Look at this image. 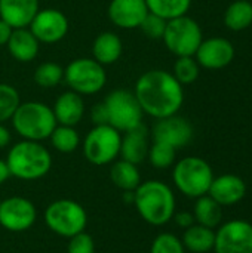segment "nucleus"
Instances as JSON below:
<instances>
[{
  "instance_id": "16",
  "label": "nucleus",
  "mask_w": 252,
  "mask_h": 253,
  "mask_svg": "<svg viewBox=\"0 0 252 253\" xmlns=\"http://www.w3.org/2000/svg\"><path fill=\"white\" fill-rule=\"evenodd\" d=\"M149 13L146 0H111L107 9L108 19L117 28H140Z\"/></svg>"
},
{
  "instance_id": "35",
  "label": "nucleus",
  "mask_w": 252,
  "mask_h": 253,
  "mask_svg": "<svg viewBox=\"0 0 252 253\" xmlns=\"http://www.w3.org/2000/svg\"><path fill=\"white\" fill-rule=\"evenodd\" d=\"M67 253H95V242L92 236L83 231L68 239Z\"/></svg>"
},
{
  "instance_id": "23",
  "label": "nucleus",
  "mask_w": 252,
  "mask_h": 253,
  "mask_svg": "<svg viewBox=\"0 0 252 253\" xmlns=\"http://www.w3.org/2000/svg\"><path fill=\"white\" fill-rule=\"evenodd\" d=\"M110 179L114 184L116 188L125 191H135L141 181V173L138 170V166L126 162L123 159L114 160L110 168Z\"/></svg>"
},
{
  "instance_id": "33",
  "label": "nucleus",
  "mask_w": 252,
  "mask_h": 253,
  "mask_svg": "<svg viewBox=\"0 0 252 253\" xmlns=\"http://www.w3.org/2000/svg\"><path fill=\"white\" fill-rule=\"evenodd\" d=\"M150 253H186L180 237L172 233H160L150 246Z\"/></svg>"
},
{
  "instance_id": "4",
  "label": "nucleus",
  "mask_w": 252,
  "mask_h": 253,
  "mask_svg": "<svg viewBox=\"0 0 252 253\" xmlns=\"http://www.w3.org/2000/svg\"><path fill=\"white\" fill-rule=\"evenodd\" d=\"M15 132L27 141H45L56 127V119L49 105L39 101L21 102L12 116Z\"/></svg>"
},
{
  "instance_id": "12",
  "label": "nucleus",
  "mask_w": 252,
  "mask_h": 253,
  "mask_svg": "<svg viewBox=\"0 0 252 253\" xmlns=\"http://www.w3.org/2000/svg\"><path fill=\"white\" fill-rule=\"evenodd\" d=\"M37 219V209L25 197L13 196L0 202V225L12 233L30 230Z\"/></svg>"
},
{
  "instance_id": "39",
  "label": "nucleus",
  "mask_w": 252,
  "mask_h": 253,
  "mask_svg": "<svg viewBox=\"0 0 252 253\" xmlns=\"http://www.w3.org/2000/svg\"><path fill=\"white\" fill-rule=\"evenodd\" d=\"M12 141V135H10V130L3 126V123H0V150L1 148H6Z\"/></svg>"
},
{
  "instance_id": "31",
  "label": "nucleus",
  "mask_w": 252,
  "mask_h": 253,
  "mask_svg": "<svg viewBox=\"0 0 252 253\" xmlns=\"http://www.w3.org/2000/svg\"><path fill=\"white\" fill-rule=\"evenodd\" d=\"M147 159L150 165L156 169H168L175 163L177 159V150L168 144L163 142H154L149 148Z\"/></svg>"
},
{
  "instance_id": "32",
  "label": "nucleus",
  "mask_w": 252,
  "mask_h": 253,
  "mask_svg": "<svg viewBox=\"0 0 252 253\" xmlns=\"http://www.w3.org/2000/svg\"><path fill=\"white\" fill-rule=\"evenodd\" d=\"M19 104L18 90L7 83H0V123L10 120Z\"/></svg>"
},
{
  "instance_id": "11",
  "label": "nucleus",
  "mask_w": 252,
  "mask_h": 253,
  "mask_svg": "<svg viewBox=\"0 0 252 253\" xmlns=\"http://www.w3.org/2000/svg\"><path fill=\"white\" fill-rule=\"evenodd\" d=\"M215 253H252V224L244 219H232L215 231Z\"/></svg>"
},
{
  "instance_id": "8",
  "label": "nucleus",
  "mask_w": 252,
  "mask_h": 253,
  "mask_svg": "<svg viewBox=\"0 0 252 253\" xmlns=\"http://www.w3.org/2000/svg\"><path fill=\"white\" fill-rule=\"evenodd\" d=\"M122 135L110 125L94 126L83 141V156L94 166L111 165L120 156Z\"/></svg>"
},
{
  "instance_id": "2",
  "label": "nucleus",
  "mask_w": 252,
  "mask_h": 253,
  "mask_svg": "<svg viewBox=\"0 0 252 253\" xmlns=\"http://www.w3.org/2000/svg\"><path fill=\"white\" fill-rule=\"evenodd\" d=\"M134 205L140 216L153 227L166 225L175 215V196L172 188L157 179L144 181L134 191Z\"/></svg>"
},
{
  "instance_id": "9",
  "label": "nucleus",
  "mask_w": 252,
  "mask_h": 253,
  "mask_svg": "<svg viewBox=\"0 0 252 253\" xmlns=\"http://www.w3.org/2000/svg\"><path fill=\"white\" fill-rule=\"evenodd\" d=\"M108 116V125L120 133L128 132L143 123L144 111L132 90L116 89L102 101Z\"/></svg>"
},
{
  "instance_id": "27",
  "label": "nucleus",
  "mask_w": 252,
  "mask_h": 253,
  "mask_svg": "<svg viewBox=\"0 0 252 253\" xmlns=\"http://www.w3.org/2000/svg\"><path fill=\"white\" fill-rule=\"evenodd\" d=\"M150 13H154L166 21L187 15L192 0H146Z\"/></svg>"
},
{
  "instance_id": "38",
  "label": "nucleus",
  "mask_w": 252,
  "mask_h": 253,
  "mask_svg": "<svg viewBox=\"0 0 252 253\" xmlns=\"http://www.w3.org/2000/svg\"><path fill=\"white\" fill-rule=\"evenodd\" d=\"M12 31H13V28L7 22H4L3 19H0V46H6L7 44Z\"/></svg>"
},
{
  "instance_id": "29",
  "label": "nucleus",
  "mask_w": 252,
  "mask_h": 253,
  "mask_svg": "<svg viewBox=\"0 0 252 253\" xmlns=\"http://www.w3.org/2000/svg\"><path fill=\"white\" fill-rule=\"evenodd\" d=\"M64 80V68L58 62H43L34 71V82L40 87H55Z\"/></svg>"
},
{
  "instance_id": "37",
  "label": "nucleus",
  "mask_w": 252,
  "mask_h": 253,
  "mask_svg": "<svg viewBox=\"0 0 252 253\" xmlns=\"http://www.w3.org/2000/svg\"><path fill=\"white\" fill-rule=\"evenodd\" d=\"M172 219H174L175 224H177L180 228H183V230H186V228L192 227L193 224H196V222H195V216H193V213H190V212H180V213H175Z\"/></svg>"
},
{
  "instance_id": "21",
  "label": "nucleus",
  "mask_w": 252,
  "mask_h": 253,
  "mask_svg": "<svg viewBox=\"0 0 252 253\" xmlns=\"http://www.w3.org/2000/svg\"><path fill=\"white\" fill-rule=\"evenodd\" d=\"M6 47L18 62H31L39 55L40 42L33 36L30 28H15Z\"/></svg>"
},
{
  "instance_id": "7",
  "label": "nucleus",
  "mask_w": 252,
  "mask_h": 253,
  "mask_svg": "<svg viewBox=\"0 0 252 253\" xmlns=\"http://www.w3.org/2000/svg\"><path fill=\"white\" fill-rule=\"evenodd\" d=\"M64 80L70 90L82 96L95 95L104 89L107 83V71L104 65L94 58H77L64 68Z\"/></svg>"
},
{
  "instance_id": "14",
  "label": "nucleus",
  "mask_w": 252,
  "mask_h": 253,
  "mask_svg": "<svg viewBox=\"0 0 252 253\" xmlns=\"http://www.w3.org/2000/svg\"><path fill=\"white\" fill-rule=\"evenodd\" d=\"M193 133L195 132L192 123L187 119L174 114L156 120V123L150 130V138L154 142H163L178 150L187 147L192 142Z\"/></svg>"
},
{
  "instance_id": "36",
  "label": "nucleus",
  "mask_w": 252,
  "mask_h": 253,
  "mask_svg": "<svg viewBox=\"0 0 252 253\" xmlns=\"http://www.w3.org/2000/svg\"><path fill=\"white\" fill-rule=\"evenodd\" d=\"M91 120H92L94 126L108 125V116H107V110H105L104 102H98L91 108Z\"/></svg>"
},
{
  "instance_id": "6",
  "label": "nucleus",
  "mask_w": 252,
  "mask_h": 253,
  "mask_svg": "<svg viewBox=\"0 0 252 253\" xmlns=\"http://www.w3.org/2000/svg\"><path fill=\"white\" fill-rule=\"evenodd\" d=\"M46 227L56 236L71 239L83 233L88 225V213L85 208L70 199H59L52 202L43 215Z\"/></svg>"
},
{
  "instance_id": "10",
  "label": "nucleus",
  "mask_w": 252,
  "mask_h": 253,
  "mask_svg": "<svg viewBox=\"0 0 252 253\" xmlns=\"http://www.w3.org/2000/svg\"><path fill=\"white\" fill-rule=\"evenodd\" d=\"M162 40L168 50L177 58L195 56L198 47L203 40V34L198 21L187 15H183L166 22Z\"/></svg>"
},
{
  "instance_id": "5",
  "label": "nucleus",
  "mask_w": 252,
  "mask_h": 253,
  "mask_svg": "<svg viewBox=\"0 0 252 253\" xmlns=\"http://www.w3.org/2000/svg\"><path fill=\"white\" fill-rule=\"evenodd\" d=\"M214 179L211 165L202 157L189 156L174 163L172 181L177 190L189 199L206 196Z\"/></svg>"
},
{
  "instance_id": "13",
  "label": "nucleus",
  "mask_w": 252,
  "mask_h": 253,
  "mask_svg": "<svg viewBox=\"0 0 252 253\" xmlns=\"http://www.w3.org/2000/svg\"><path fill=\"white\" fill-rule=\"evenodd\" d=\"M33 36L46 44L61 42L68 33V19L58 9H40L28 25Z\"/></svg>"
},
{
  "instance_id": "22",
  "label": "nucleus",
  "mask_w": 252,
  "mask_h": 253,
  "mask_svg": "<svg viewBox=\"0 0 252 253\" xmlns=\"http://www.w3.org/2000/svg\"><path fill=\"white\" fill-rule=\"evenodd\" d=\"M123 52L120 37L113 31H102L92 43V58L101 65H111L117 62Z\"/></svg>"
},
{
  "instance_id": "26",
  "label": "nucleus",
  "mask_w": 252,
  "mask_h": 253,
  "mask_svg": "<svg viewBox=\"0 0 252 253\" xmlns=\"http://www.w3.org/2000/svg\"><path fill=\"white\" fill-rule=\"evenodd\" d=\"M224 24L232 31H244L252 25V3L250 0H236L224 12Z\"/></svg>"
},
{
  "instance_id": "28",
  "label": "nucleus",
  "mask_w": 252,
  "mask_h": 253,
  "mask_svg": "<svg viewBox=\"0 0 252 253\" xmlns=\"http://www.w3.org/2000/svg\"><path fill=\"white\" fill-rule=\"evenodd\" d=\"M52 147L62 154H70L76 151L80 145V135L73 126L56 125L53 132L49 136Z\"/></svg>"
},
{
  "instance_id": "19",
  "label": "nucleus",
  "mask_w": 252,
  "mask_h": 253,
  "mask_svg": "<svg viewBox=\"0 0 252 253\" xmlns=\"http://www.w3.org/2000/svg\"><path fill=\"white\" fill-rule=\"evenodd\" d=\"M40 10L39 0H0V19L15 28H28Z\"/></svg>"
},
{
  "instance_id": "40",
  "label": "nucleus",
  "mask_w": 252,
  "mask_h": 253,
  "mask_svg": "<svg viewBox=\"0 0 252 253\" xmlns=\"http://www.w3.org/2000/svg\"><path fill=\"white\" fill-rule=\"evenodd\" d=\"M9 178H10V172L7 169V165L4 160L0 159V185H3Z\"/></svg>"
},
{
  "instance_id": "30",
  "label": "nucleus",
  "mask_w": 252,
  "mask_h": 253,
  "mask_svg": "<svg viewBox=\"0 0 252 253\" xmlns=\"http://www.w3.org/2000/svg\"><path fill=\"white\" fill-rule=\"evenodd\" d=\"M201 73V65L195 59V56H178L174 64L172 76L183 86L192 84L198 80Z\"/></svg>"
},
{
  "instance_id": "20",
  "label": "nucleus",
  "mask_w": 252,
  "mask_h": 253,
  "mask_svg": "<svg viewBox=\"0 0 252 253\" xmlns=\"http://www.w3.org/2000/svg\"><path fill=\"white\" fill-rule=\"evenodd\" d=\"M52 111H53V116H55L58 125L74 127L76 125H79L82 122V119L85 116L83 96L73 90H67L56 98Z\"/></svg>"
},
{
  "instance_id": "17",
  "label": "nucleus",
  "mask_w": 252,
  "mask_h": 253,
  "mask_svg": "<svg viewBox=\"0 0 252 253\" xmlns=\"http://www.w3.org/2000/svg\"><path fill=\"white\" fill-rule=\"evenodd\" d=\"M208 196L212 197L220 206H233L242 202L247 196V184L245 181L233 173H224L220 176H214L212 184L209 187Z\"/></svg>"
},
{
  "instance_id": "34",
  "label": "nucleus",
  "mask_w": 252,
  "mask_h": 253,
  "mask_svg": "<svg viewBox=\"0 0 252 253\" xmlns=\"http://www.w3.org/2000/svg\"><path fill=\"white\" fill-rule=\"evenodd\" d=\"M166 19L154 15V13H147V16L144 18L143 24L140 25L141 31L151 40H162L165 28H166Z\"/></svg>"
},
{
  "instance_id": "3",
  "label": "nucleus",
  "mask_w": 252,
  "mask_h": 253,
  "mask_svg": "<svg viewBox=\"0 0 252 253\" xmlns=\"http://www.w3.org/2000/svg\"><path fill=\"white\" fill-rule=\"evenodd\" d=\"M10 176L21 181H36L46 176L52 168V156L46 147L36 141L22 139L10 147L6 156Z\"/></svg>"
},
{
  "instance_id": "24",
  "label": "nucleus",
  "mask_w": 252,
  "mask_h": 253,
  "mask_svg": "<svg viewBox=\"0 0 252 253\" xmlns=\"http://www.w3.org/2000/svg\"><path fill=\"white\" fill-rule=\"evenodd\" d=\"M181 242L186 251L192 253H208L214 251L215 243V230L193 224L192 227L186 228L181 237Z\"/></svg>"
},
{
  "instance_id": "15",
  "label": "nucleus",
  "mask_w": 252,
  "mask_h": 253,
  "mask_svg": "<svg viewBox=\"0 0 252 253\" xmlns=\"http://www.w3.org/2000/svg\"><path fill=\"white\" fill-rule=\"evenodd\" d=\"M235 46L224 37H209L202 40L195 53L198 64L206 70H221L235 59Z\"/></svg>"
},
{
  "instance_id": "18",
  "label": "nucleus",
  "mask_w": 252,
  "mask_h": 253,
  "mask_svg": "<svg viewBox=\"0 0 252 253\" xmlns=\"http://www.w3.org/2000/svg\"><path fill=\"white\" fill-rule=\"evenodd\" d=\"M150 148V132L144 123L125 132L120 142V156L123 160L140 165L147 159Z\"/></svg>"
},
{
  "instance_id": "25",
  "label": "nucleus",
  "mask_w": 252,
  "mask_h": 253,
  "mask_svg": "<svg viewBox=\"0 0 252 253\" xmlns=\"http://www.w3.org/2000/svg\"><path fill=\"white\" fill-rule=\"evenodd\" d=\"M193 216L195 222L208 228H218L223 221V206H220L212 197L202 196L196 199L195 208H193Z\"/></svg>"
},
{
  "instance_id": "1",
  "label": "nucleus",
  "mask_w": 252,
  "mask_h": 253,
  "mask_svg": "<svg viewBox=\"0 0 252 253\" xmlns=\"http://www.w3.org/2000/svg\"><path fill=\"white\" fill-rule=\"evenodd\" d=\"M134 93L144 114L156 120L177 114L184 102V86L165 70H149L141 74Z\"/></svg>"
}]
</instances>
